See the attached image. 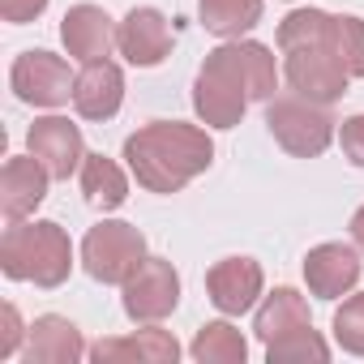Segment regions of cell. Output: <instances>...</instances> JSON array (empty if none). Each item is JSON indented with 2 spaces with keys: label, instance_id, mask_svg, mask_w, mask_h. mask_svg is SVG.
Segmentation results:
<instances>
[{
  "label": "cell",
  "instance_id": "obj_5",
  "mask_svg": "<svg viewBox=\"0 0 364 364\" xmlns=\"http://www.w3.org/2000/svg\"><path fill=\"white\" fill-rule=\"evenodd\" d=\"M266 129H270V137H274L287 154H296V159H317V154L334 141L338 120H334L321 103H313V99L274 95V99L266 103Z\"/></svg>",
  "mask_w": 364,
  "mask_h": 364
},
{
  "label": "cell",
  "instance_id": "obj_12",
  "mask_svg": "<svg viewBox=\"0 0 364 364\" xmlns=\"http://www.w3.org/2000/svg\"><path fill=\"white\" fill-rule=\"evenodd\" d=\"M48 180H52V171L35 154H14L5 163V171H0V215H5V223L31 219L43 206Z\"/></svg>",
  "mask_w": 364,
  "mask_h": 364
},
{
  "label": "cell",
  "instance_id": "obj_22",
  "mask_svg": "<svg viewBox=\"0 0 364 364\" xmlns=\"http://www.w3.org/2000/svg\"><path fill=\"white\" fill-rule=\"evenodd\" d=\"M266 360L270 364H291V360H313V364H326L330 360V343L313 330V326H300L274 343H266Z\"/></svg>",
  "mask_w": 364,
  "mask_h": 364
},
{
  "label": "cell",
  "instance_id": "obj_11",
  "mask_svg": "<svg viewBox=\"0 0 364 364\" xmlns=\"http://www.w3.org/2000/svg\"><path fill=\"white\" fill-rule=\"evenodd\" d=\"M262 287H266V274L253 257H223L206 270V291H210V304L223 313V317H240L249 313L257 300H262Z\"/></svg>",
  "mask_w": 364,
  "mask_h": 364
},
{
  "label": "cell",
  "instance_id": "obj_21",
  "mask_svg": "<svg viewBox=\"0 0 364 364\" xmlns=\"http://www.w3.org/2000/svg\"><path fill=\"white\" fill-rule=\"evenodd\" d=\"M189 355H193L198 364H245L249 343H245V334H240L232 321H206V326L193 334Z\"/></svg>",
  "mask_w": 364,
  "mask_h": 364
},
{
  "label": "cell",
  "instance_id": "obj_4",
  "mask_svg": "<svg viewBox=\"0 0 364 364\" xmlns=\"http://www.w3.org/2000/svg\"><path fill=\"white\" fill-rule=\"evenodd\" d=\"M253 95H249V82L240 73V60H236V48L232 39L223 48H215L202 69H198V82H193V112L206 129H236L249 112Z\"/></svg>",
  "mask_w": 364,
  "mask_h": 364
},
{
  "label": "cell",
  "instance_id": "obj_10",
  "mask_svg": "<svg viewBox=\"0 0 364 364\" xmlns=\"http://www.w3.org/2000/svg\"><path fill=\"white\" fill-rule=\"evenodd\" d=\"M26 146L52 171V180H69L73 171H82L86 146H82V129L69 116H39L26 133Z\"/></svg>",
  "mask_w": 364,
  "mask_h": 364
},
{
  "label": "cell",
  "instance_id": "obj_14",
  "mask_svg": "<svg viewBox=\"0 0 364 364\" xmlns=\"http://www.w3.org/2000/svg\"><path fill=\"white\" fill-rule=\"evenodd\" d=\"M95 364H176L180 360V343L171 330H159L154 321L137 334L124 338H99L90 347Z\"/></svg>",
  "mask_w": 364,
  "mask_h": 364
},
{
  "label": "cell",
  "instance_id": "obj_20",
  "mask_svg": "<svg viewBox=\"0 0 364 364\" xmlns=\"http://www.w3.org/2000/svg\"><path fill=\"white\" fill-rule=\"evenodd\" d=\"M198 18L219 39H245L262 22V0H198Z\"/></svg>",
  "mask_w": 364,
  "mask_h": 364
},
{
  "label": "cell",
  "instance_id": "obj_27",
  "mask_svg": "<svg viewBox=\"0 0 364 364\" xmlns=\"http://www.w3.org/2000/svg\"><path fill=\"white\" fill-rule=\"evenodd\" d=\"M43 9H48V0H0V18H5V22H14V26H26V22H35Z\"/></svg>",
  "mask_w": 364,
  "mask_h": 364
},
{
  "label": "cell",
  "instance_id": "obj_18",
  "mask_svg": "<svg viewBox=\"0 0 364 364\" xmlns=\"http://www.w3.org/2000/svg\"><path fill=\"white\" fill-rule=\"evenodd\" d=\"M300 326H313L309 321V300L296 291V287H274L262 304H257V317H253V334L262 343H274Z\"/></svg>",
  "mask_w": 364,
  "mask_h": 364
},
{
  "label": "cell",
  "instance_id": "obj_2",
  "mask_svg": "<svg viewBox=\"0 0 364 364\" xmlns=\"http://www.w3.org/2000/svg\"><path fill=\"white\" fill-rule=\"evenodd\" d=\"M279 52H283V77L291 95L313 99L321 107L347 95L351 73L334 56V14L291 9L279 22Z\"/></svg>",
  "mask_w": 364,
  "mask_h": 364
},
{
  "label": "cell",
  "instance_id": "obj_15",
  "mask_svg": "<svg viewBox=\"0 0 364 364\" xmlns=\"http://www.w3.org/2000/svg\"><path fill=\"white\" fill-rule=\"evenodd\" d=\"M60 43L73 60L90 65V60H107L116 48V26L99 5H73L60 18Z\"/></svg>",
  "mask_w": 364,
  "mask_h": 364
},
{
  "label": "cell",
  "instance_id": "obj_17",
  "mask_svg": "<svg viewBox=\"0 0 364 364\" xmlns=\"http://www.w3.org/2000/svg\"><path fill=\"white\" fill-rule=\"evenodd\" d=\"M22 355H26V364H77L86 355V343H82V330L69 317L43 313V317H35Z\"/></svg>",
  "mask_w": 364,
  "mask_h": 364
},
{
  "label": "cell",
  "instance_id": "obj_24",
  "mask_svg": "<svg viewBox=\"0 0 364 364\" xmlns=\"http://www.w3.org/2000/svg\"><path fill=\"white\" fill-rule=\"evenodd\" d=\"M334 343L347 351V355H364V291L347 296L338 309H334Z\"/></svg>",
  "mask_w": 364,
  "mask_h": 364
},
{
  "label": "cell",
  "instance_id": "obj_3",
  "mask_svg": "<svg viewBox=\"0 0 364 364\" xmlns=\"http://www.w3.org/2000/svg\"><path fill=\"white\" fill-rule=\"evenodd\" d=\"M0 270L14 283H35V287H60L73 270V245L60 223L48 219H18L5 228L0 240Z\"/></svg>",
  "mask_w": 364,
  "mask_h": 364
},
{
  "label": "cell",
  "instance_id": "obj_16",
  "mask_svg": "<svg viewBox=\"0 0 364 364\" xmlns=\"http://www.w3.org/2000/svg\"><path fill=\"white\" fill-rule=\"evenodd\" d=\"M120 103H124V73H120V65H112V60L82 65V73L73 82V107H77V116L103 124V120H112L120 112Z\"/></svg>",
  "mask_w": 364,
  "mask_h": 364
},
{
  "label": "cell",
  "instance_id": "obj_6",
  "mask_svg": "<svg viewBox=\"0 0 364 364\" xmlns=\"http://www.w3.org/2000/svg\"><path fill=\"white\" fill-rule=\"evenodd\" d=\"M146 236L124 223V219H103L86 232L82 240V266L95 283H107V287H120L141 262H146Z\"/></svg>",
  "mask_w": 364,
  "mask_h": 364
},
{
  "label": "cell",
  "instance_id": "obj_25",
  "mask_svg": "<svg viewBox=\"0 0 364 364\" xmlns=\"http://www.w3.org/2000/svg\"><path fill=\"white\" fill-rule=\"evenodd\" d=\"M26 334H31V326H22V317H18V309H14V304L0 309V360L18 355Z\"/></svg>",
  "mask_w": 364,
  "mask_h": 364
},
{
  "label": "cell",
  "instance_id": "obj_19",
  "mask_svg": "<svg viewBox=\"0 0 364 364\" xmlns=\"http://www.w3.org/2000/svg\"><path fill=\"white\" fill-rule=\"evenodd\" d=\"M77 176H82V193H86V202H90L95 210L112 215V210L124 206V198H129V176H124V167H120L116 159H107V154H86Z\"/></svg>",
  "mask_w": 364,
  "mask_h": 364
},
{
  "label": "cell",
  "instance_id": "obj_26",
  "mask_svg": "<svg viewBox=\"0 0 364 364\" xmlns=\"http://www.w3.org/2000/svg\"><path fill=\"white\" fill-rule=\"evenodd\" d=\"M338 146H343V154H347L355 167H364V112H360V116H347V120L338 124Z\"/></svg>",
  "mask_w": 364,
  "mask_h": 364
},
{
  "label": "cell",
  "instance_id": "obj_13",
  "mask_svg": "<svg viewBox=\"0 0 364 364\" xmlns=\"http://www.w3.org/2000/svg\"><path fill=\"white\" fill-rule=\"evenodd\" d=\"M304 283L317 300H338L351 296V287L360 283V253L343 240H326L317 249H309L304 257Z\"/></svg>",
  "mask_w": 364,
  "mask_h": 364
},
{
  "label": "cell",
  "instance_id": "obj_28",
  "mask_svg": "<svg viewBox=\"0 0 364 364\" xmlns=\"http://www.w3.org/2000/svg\"><path fill=\"white\" fill-rule=\"evenodd\" d=\"M351 245H355V249L364 253V206H360V210L351 215Z\"/></svg>",
  "mask_w": 364,
  "mask_h": 364
},
{
  "label": "cell",
  "instance_id": "obj_9",
  "mask_svg": "<svg viewBox=\"0 0 364 364\" xmlns=\"http://www.w3.org/2000/svg\"><path fill=\"white\" fill-rule=\"evenodd\" d=\"M116 52H120L129 65H137V69L163 65L167 52H171V26H167V18H163L154 5L129 9V14L120 18V26H116Z\"/></svg>",
  "mask_w": 364,
  "mask_h": 364
},
{
  "label": "cell",
  "instance_id": "obj_8",
  "mask_svg": "<svg viewBox=\"0 0 364 364\" xmlns=\"http://www.w3.org/2000/svg\"><path fill=\"white\" fill-rule=\"evenodd\" d=\"M73 82L77 77L69 73V65L56 52H43V48L22 52L14 60V69H9L14 95L22 103H31V107H60V103H69L73 99Z\"/></svg>",
  "mask_w": 364,
  "mask_h": 364
},
{
  "label": "cell",
  "instance_id": "obj_7",
  "mask_svg": "<svg viewBox=\"0 0 364 364\" xmlns=\"http://www.w3.org/2000/svg\"><path fill=\"white\" fill-rule=\"evenodd\" d=\"M120 291H124L120 296L124 317L150 326V321H163V317L176 313V304H180V274H176V266L167 257H146L120 283Z\"/></svg>",
  "mask_w": 364,
  "mask_h": 364
},
{
  "label": "cell",
  "instance_id": "obj_23",
  "mask_svg": "<svg viewBox=\"0 0 364 364\" xmlns=\"http://www.w3.org/2000/svg\"><path fill=\"white\" fill-rule=\"evenodd\" d=\"M334 56L351 77H364V22L351 14H334Z\"/></svg>",
  "mask_w": 364,
  "mask_h": 364
},
{
  "label": "cell",
  "instance_id": "obj_1",
  "mask_svg": "<svg viewBox=\"0 0 364 364\" xmlns=\"http://www.w3.org/2000/svg\"><path fill=\"white\" fill-rule=\"evenodd\" d=\"M124 163L146 193H180L215 163V141L206 129L185 120H150L124 137Z\"/></svg>",
  "mask_w": 364,
  "mask_h": 364
}]
</instances>
